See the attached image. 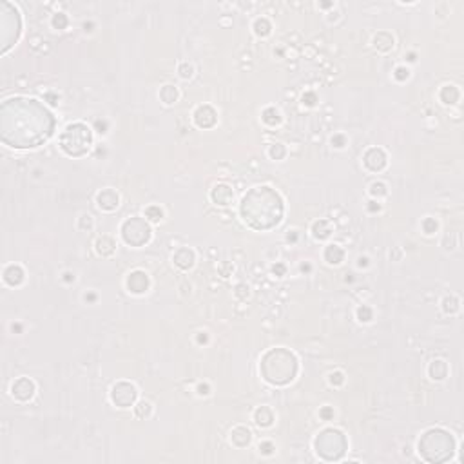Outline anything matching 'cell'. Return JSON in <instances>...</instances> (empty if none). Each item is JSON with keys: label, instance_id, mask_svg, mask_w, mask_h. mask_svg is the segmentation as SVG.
<instances>
[{"label": "cell", "instance_id": "cell-44", "mask_svg": "<svg viewBox=\"0 0 464 464\" xmlns=\"http://www.w3.org/2000/svg\"><path fill=\"white\" fill-rule=\"evenodd\" d=\"M234 294H236V297H238V299H241V301H245L247 297L250 296V288H249V286H247V285H243V283H241V285H238V286H236Z\"/></svg>", "mask_w": 464, "mask_h": 464}, {"label": "cell", "instance_id": "cell-2", "mask_svg": "<svg viewBox=\"0 0 464 464\" xmlns=\"http://www.w3.org/2000/svg\"><path fill=\"white\" fill-rule=\"evenodd\" d=\"M285 214L283 198L269 185H256L240 202V216L252 230H270L278 227Z\"/></svg>", "mask_w": 464, "mask_h": 464}, {"label": "cell", "instance_id": "cell-9", "mask_svg": "<svg viewBox=\"0 0 464 464\" xmlns=\"http://www.w3.org/2000/svg\"><path fill=\"white\" fill-rule=\"evenodd\" d=\"M138 399V390L133 383L129 381H118L111 388V401L118 408H131L136 404Z\"/></svg>", "mask_w": 464, "mask_h": 464}, {"label": "cell", "instance_id": "cell-46", "mask_svg": "<svg viewBox=\"0 0 464 464\" xmlns=\"http://www.w3.org/2000/svg\"><path fill=\"white\" fill-rule=\"evenodd\" d=\"M272 274H276L278 278H283V276L286 274L285 263H276V265H272Z\"/></svg>", "mask_w": 464, "mask_h": 464}, {"label": "cell", "instance_id": "cell-33", "mask_svg": "<svg viewBox=\"0 0 464 464\" xmlns=\"http://www.w3.org/2000/svg\"><path fill=\"white\" fill-rule=\"evenodd\" d=\"M421 229H423V232H425L426 236L435 234L437 230H439V221H437L435 218H431V216H426V218L421 221Z\"/></svg>", "mask_w": 464, "mask_h": 464}, {"label": "cell", "instance_id": "cell-41", "mask_svg": "<svg viewBox=\"0 0 464 464\" xmlns=\"http://www.w3.org/2000/svg\"><path fill=\"white\" fill-rule=\"evenodd\" d=\"M328 383L332 386H341L343 383H345V374H343L341 370H336V372H332V374L328 375Z\"/></svg>", "mask_w": 464, "mask_h": 464}, {"label": "cell", "instance_id": "cell-8", "mask_svg": "<svg viewBox=\"0 0 464 464\" xmlns=\"http://www.w3.org/2000/svg\"><path fill=\"white\" fill-rule=\"evenodd\" d=\"M120 232H122L123 241L129 247H135V249L145 247L152 238L151 225L145 218H140V216H133V218L125 219L122 223Z\"/></svg>", "mask_w": 464, "mask_h": 464}, {"label": "cell", "instance_id": "cell-40", "mask_svg": "<svg viewBox=\"0 0 464 464\" xmlns=\"http://www.w3.org/2000/svg\"><path fill=\"white\" fill-rule=\"evenodd\" d=\"M257 450H259L261 455H272V453L276 452V444L272 441H261L259 446H257Z\"/></svg>", "mask_w": 464, "mask_h": 464}, {"label": "cell", "instance_id": "cell-55", "mask_svg": "<svg viewBox=\"0 0 464 464\" xmlns=\"http://www.w3.org/2000/svg\"><path fill=\"white\" fill-rule=\"evenodd\" d=\"M47 100H51L49 104H53V106H56V104H58V102H56L58 98H56L55 95H47Z\"/></svg>", "mask_w": 464, "mask_h": 464}, {"label": "cell", "instance_id": "cell-50", "mask_svg": "<svg viewBox=\"0 0 464 464\" xmlns=\"http://www.w3.org/2000/svg\"><path fill=\"white\" fill-rule=\"evenodd\" d=\"M96 129H98V133H100V135H106V133H107V123L102 122V120H96Z\"/></svg>", "mask_w": 464, "mask_h": 464}, {"label": "cell", "instance_id": "cell-10", "mask_svg": "<svg viewBox=\"0 0 464 464\" xmlns=\"http://www.w3.org/2000/svg\"><path fill=\"white\" fill-rule=\"evenodd\" d=\"M125 285H127V290L131 292V294L142 296V294L149 292V288H151V278H149V274H147L145 270L136 269L127 276Z\"/></svg>", "mask_w": 464, "mask_h": 464}, {"label": "cell", "instance_id": "cell-52", "mask_svg": "<svg viewBox=\"0 0 464 464\" xmlns=\"http://www.w3.org/2000/svg\"><path fill=\"white\" fill-rule=\"evenodd\" d=\"M357 265L361 267V269H364V267H368V265H370V259H368L366 256H364V257L361 256V257L357 259Z\"/></svg>", "mask_w": 464, "mask_h": 464}, {"label": "cell", "instance_id": "cell-43", "mask_svg": "<svg viewBox=\"0 0 464 464\" xmlns=\"http://www.w3.org/2000/svg\"><path fill=\"white\" fill-rule=\"evenodd\" d=\"M301 102H303V106L314 107L316 104H318V95H316L314 91H307V93L301 96Z\"/></svg>", "mask_w": 464, "mask_h": 464}, {"label": "cell", "instance_id": "cell-53", "mask_svg": "<svg viewBox=\"0 0 464 464\" xmlns=\"http://www.w3.org/2000/svg\"><path fill=\"white\" fill-rule=\"evenodd\" d=\"M64 280L68 281V283H71V281H74V274H71V272H66V274H64Z\"/></svg>", "mask_w": 464, "mask_h": 464}, {"label": "cell", "instance_id": "cell-35", "mask_svg": "<svg viewBox=\"0 0 464 464\" xmlns=\"http://www.w3.org/2000/svg\"><path fill=\"white\" fill-rule=\"evenodd\" d=\"M267 152H269L270 160L280 162V160H283L286 156V147L283 143H272V145H269V151Z\"/></svg>", "mask_w": 464, "mask_h": 464}, {"label": "cell", "instance_id": "cell-47", "mask_svg": "<svg viewBox=\"0 0 464 464\" xmlns=\"http://www.w3.org/2000/svg\"><path fill=\"white\" fill-rule=\"evenodd\" d=\"M196 392H198V395L207 397L209 393H211V385H209V383H200L198 388H196Z\"/></svg>", "mask_w": 464, "mask_h": 464}, {"label": "cell", "instance_id": "cell-37", "mask_svg": "<svg viewBox=\"0 0 464 464\" xmlns=\"http://www.w3.org/2000/svg\"><path fill=\"white\" fill-rule=\"evenodd\" d=\"M78 230H82V232H89V230H93V227H95V223H93V216L87 213H84L82 216L78 218Z\"/></svg>", "mask_w": 464, "mask_h": 464}, {"label": "cell", "instance_id": "cell-20", "mask_svg": "<svg viewBox=\"0 0 464 464\" xmlns=\"http://www.w3.org/2000/svg\"><path fill=\"white\" fill-rule=\"evenodd\" d=\"M274 412H272V408L270 406H257L256 412H254V423H256L259 428H270V426L274 425Z\"/></svg>", "mask_w": 464, "mask_h": 464}, {"label": "cell", "instance_id": "cell-13", "mask_svg": "<svg viewBox=\"0 0 464 464\" xmlns=\"http://www.w3.org/2000/svg\"><path fill=\"white\" fill-rule=\"evenodd\" d=\"M363 163L364 167L372 171V173H381L388 165V156L381 147H370L368 151L363 154Z\"/></svg>", "mask_w": 464, "mask_h": 464}, {"label": "cell", "instance_id": "cell-5", "mask_svg": "<svg viewBox=\"0 0 464 464\" xmlns=\"http://www.w3.org/2000/svg\"><path fill=\"white\" fill-rule=\"evenodd\" d=\"M58 145L68 156L82 158L89 152L91 145H93V131L84 122L69 123L60 133Z\"/></svg>", "mask_w": 464, "mask_h": 464}, {"label": "cell", "instance_id": "cell-25", "mask_svg": "<svg viewBox=\"0 0 464 464\" xmlns=\"http://www.w3.org/2000/svg\"><path fill=\"white\" fill-rule=\"evenodd\" d=\"M332 232H334V229H332V223H330L328 219H318V221L312 223V236L316 240L319 241L326 240V238L332 236Z\"/></svg>", "mask_w": 464, "mask_h": 464}, {"label": "cell", "instance_id": "cell-18", "mask_svg": "<svg viewBox=\"0 0 464 464\" xmlns=\"http://www.w3.org/2000/svg\"><path fill=\"white\" fill-rule=\"evenodd\" d=\"M95 250L98 256L102 257H109L112 256L114 252H116V240L112 238V236H100V238H96L95 241Z\"/></svg>", "mask_w": 464, "mask_h": 464}, {"label": "cell", "instance_id": "cell-15", "mask_svg": "<svg viewBox=\"0 0 464 464\" xmlns=\"http://www.w3.org/2000/svg\"><path fill=\"white\" fill-rule=\"evenodd\" d=\"M211 200H213V203L218 205V207H227V205H230L232 200H234V190L227 183H216L213 189H211Z\"/></svg>", "mask_w": 464, "mask_h": 464}, {"label": "cell", "instance_id": "cell-39", "mask_svg": "<svg viewBox=\"0 0 464 464\" xmlns=\"http://www.w3.org/2000/svg\"><path fill=\"white\" fill-rule=\"evenodd\" d=\"M393 78L397 82H406L410 78V69L406 66H397L395 71H393Z\"/></svg>", "mask_w": 464, "mask_h": 464}, {"label": "cell", "instance_id": "cell-30", "mask_svg": "<svg viewBox=\"0 0 464 464\" xmlns=\"http://www.w3.org/2000/svg\"><path fill=\"white\" fill-rule=\"evenodd\" d=\"M135 415L138 419H149L152 415V404L149 401H138L135 404Z\"/></svg>", "mask_w": 464, "mask_h": 464}, {"label": "cell", "instance_id": "cell-38", "mask_svg": "<svg viewBox=\"0 0 464 464\" xmlns=\"http://www.w3.org/2000/svg\"><path fill=\"white\" fill-rule=\"evenodd\" d=\"M178 74L183 80L192 78V76H194V66L189 64V62H181V64L178 66Z\"/></svg>", "mask_w": 464, "mask_h": 464}, {"label": "cell", "instance_id": "cell-28", "mask_svg": "<svg viewBox=\"0 0 464 464\" xmlns=\"http://www.w3.org/2000/svg\"><path fill=\"white\" fill-rule=\"evenodd\" d=\"M252 29H254V35H256V36L265 38V36H269V35L272 33V24H270V20L267 17H259L254 20Z\"/></svg>", "mask_w": 464, "mask_h": 464}, {"label": "cell", "instance_id": "cell-26", "mask_svg": "<svg viewBox=\"0 0 464 464\" xmlns=\"http://www.w3.org/2000/svg\"><path fill=\"white\" fill-rule=\"evenodd\" d=\"M158 96H160V100H162L165 106H173V104H176V102H178L179 91H178V87H176V85L165 84V85H162V89H160Z\"/></svg>", "mask_w": 464, "mask_h": 464}, {"label": "cell", "instance_id": "cell-57", "mask_svg": "<svg viewBox=\"0 0 464 464\" xmlns=\"http://www.w3.org/2000/svg\"><path fill=\"white\" fill-rule=\"evenodd\" d=\"M417 58H415V53H410L408 55V62H415Z\"/></svg>", "mask_w": 464, "mask_h": 464}, {"label": "cell", "instance_id": "cell-49", "mask_svg": "<svg viewBox=\"0 0 464 464\" xmlns=\"http://www.w3.org/2000/svg\"><path fill=\"white\" fill-rule=\"evenodd\" d=\"M232 270H234V267H232L230 263H227V265L223 263V265L219 267V272H221V276H223V278H227V276H229V272H232Z\"/></svg>", "mask_w": 464, "mask_h": 464}, {"label": "cell", "instance_id": "cell-34", "mask_svg": "<svg viewBox=\"0 0 464 464\" xmlns=\"http://www.w3.org/2000/svg\"><path fill=\"white\" fill-rule=\"evenodd\" d=\"M368 192L372 198H385L386 194H388V187H386V183H383V181H374V183H370L368 187Z\"/></svg>", "mask_w": 464, "mask_h": 464}, {"label": "cell", "instance_id": "cell-17", "mask_svg": "<svg viewBox=\"0 0 464 464\" xmlns=\"http://www.w3.org/2000/svg\"><path fill=\"white\" fill-rule=\"evenodd\" d=\"M26 280V272L20 265H7L4 269V283L9 286H20Z\"/></svg>", "mask_w": 464, "mask_h": 464}, {"label": "cell", "instance_id": "cell-1", "mask_svg": "<svg viewBox=\"0 0 464 464\" xmlns=\"http://www.w3.org/2000/svg\"><path fill=\"white\" fill-rule=\"evenodd\" d=\"M55 116L36 98L11 96L0 106V138L11 149H36L55 131Z\"/></svg>", "mask_w": 464, "mask_h": 464}, {"label": "cell", "instance_id": "cell-16", "mask_svg": "<svg viewBox=\"0 0 464 464\" xmlns=\"http://www.w3.org/2000/svg\"><path fill=\"white\" fill-rule=\"evenodd\" d=\"M174 265L181 270H190L196 263V254L190 247H179L178 250L173 254Z\"/></svg>", "mask_w": 464, "mask_h": 464}, {"label": "cell", "instance_id": "cell-14", "mask_svg": "<svg viewBox=\"0 0 464 464\" xmlns=\"http://www.w3.org/2000/svg\"><path fill=\"white\" fill-rule=\"evenodd\" d=\"M96 205L104 213H112L120 207V194L111 187H106L96 194Z\"/></svg>", "mask_w": 464, "mask_h": 464}, {"label": "cell", "instance_id": "cell-32", "mask_svg": "<svg viewBox=\"0 0 464 464\" xmlns=\"http://www.w3.org/2000/svg\"><path fill=\"white\" fill-rule=\"evenodd\" d=\"M356 318H357L359 323H370L374 319V310L368 305H359L356 308Z\"/></svg>", "mask_w": 464, "mask_h": 464}, {"label": "cell", "instance_id": "cell-31", "mask_svg": "<svg viewBox=\"0 0 464 464\" xmlns=\"http://www.w3.org/2000/svg\"><path fill=\"white\" fill-rule=\"evenodd\" d=\"M145 219L151 223H160L163 219V209L160 205H149L145 209Z\"/></svg>", "mask_w": 464, "mask_h": 464}, {"label": "cell", "instance_id": "cell-56", "mask_svg": "<svg viewBox=\"0 0 464 464\" xmlns=\"http://www.w3.org/2000/svg\"><path fill=\"white\" fill-rule=\"evenodd\" d=\"M310 269H312V267H310L308 263H303V265H301V270H303V272H310Z\"/></svg>", "mask_w": 464, "mask_h": 464}, {"label": "cell", "instance_id": "cell-21", "mask_svg": "<svg viewBox=\"0 0 464 464\" xmlns=\"http://www.w3.org/2000/svg\"><path fill=\"white\" fill-rule=\"evenodd\" d=\"M372 45H374V47L379 51V53H388V51L393 49L395 40H393V36H392L388 31H379L377 35H374V38H372Z\"/></svg>", "mask_w": 464, "mask_h": 464}, {"label": "cell", "instance_id": "cell-7", "mask_svg": "<svg viewBox=\"0 0 464 464\" xmlns=\"http://www.w3.org/2000/svg\"><path fill=\"white\" fill-rule=\"evenodd\" d=\"M22 33L20 11L9 2H0V51L7 53Z\"/></svg>", "mask_w": 464, "mask_h": 464}, {"label": "cell", "instance_id": "cell-48", "mask_svg": "<svg viewBox=\"0 0 464 464\" xmlns=\"http://www.w3.org/2000/svg\"><path fill=\"white\" fill-rule=\"evenodd\" d=\"M196 341H198V345H207V343H209V334H207V332H198Z\"/></svg>", "mask_w": 464, "mask_h": 464}, {"label": "cell", "instance_id": "cell-19", "mask_svg": "<svg viewBox=\"0 0 464 464\" xmlns=\"http://www.w3.org/2000/svg\"><path fill=\"white\" fill-rule=\"evenodd\" d=\"M230 442L236 448H247L252 442V431L247 426H236L234 430L230 431Z\"/></svg>", "mask_w": 464, "mask_h": 464}, {"label": "cell", "instance_id": "cell-4", "mask_svg": "<svg viewBox=\"0 0 464 464\" xmlns=\"http://www.w3.org/2000/svg\"><path fill=\"white\" fill-rule=\"evenodd\" d=\"M417 452L421 459L430 464H442L455 455V439L444 428H428L419 437Z\"/></svg>", "mask_w": 464, "mask_h": 464}, {"label": "cell", "instance_id": "cell-24", "mask_svg": "<svg viewBox=\"0 0 464 464\" xmlns=\"http://www.w3.org/2000/svg\"><path fill=\"white\" fill-rule=\"evenodd\" d=\"M428 375L433 381H444L448 377V363L444 359H433L428 366Z\"/></svg>", "mask_w": 464, "mask_h": 464}, {"label": "cell", "instance_id": "cell-6", "mask_svg": "<svg viewBox=\"0 0 464 464\" xmlns=\"http://www.w3.org/2000/svg\"><path fill=\"white\" fill-rule=\"evenodd\" d=\"M314 450L321 461L336 463L345 457L348 450V439L337 428H324L314 439Z\"/></svg>", "mask_w": 464, "mask_h": 464}, {"label": "cell", "instance_id": "cell-11", "mask_svg": "<svg viewBox=\"0 0 464 464\" xmlns=\"http://www.w3.org/2000/svg\"><path fill=\"white\" fill-rule=\"evenodd\" d=\"M35 392H36V385H35V381L29 379V377H18L11 385V395H13V399H17L18 403H28V401H31L35 397Z\"/></svg>", "mask_w": 464, "mask_h": 464}, {"label": "cell", "instance_id": "cell-27", "mask_svg": "<svg viewBox=\"0 0 464 464\" xmlns=\"http://www.w3.org/2000/svg\"><path fill=\"white\" fill-rule=\"evenodd\" d=\"M261 120L265 125H269V127H278L281 123V112L276 109V107H265L261 112Z\"/></svg>", "mask_w": 464, "mask_h": 464}, {"label": "cell", "instance_id": "cell-51", "mask_svg": "<svg viewBox=\"0 0 464 464\" xmlns=\"http://www.w3.org/2000/svg\"><path fill=\"white\" fill-rule=\"evenodd\" d=\"M368 211H370V213H379V211H381V205H379L377 202H375V200H372V202L368 203Z\"/></svg>", "mask_w": 464, "mask_h": 464}, {"label": "cell", "instance_id": "cell-29", "mask_svg": "<svg viewBox=\"0 0 464 464\" xmlns=\"http://www.w3.org/2000/svg\"><path fill=\"white\" fill-rule=\"evenodd\" d=\"M442 312L448 314V316H453V314L459 312V308H461V299H459L457 296H446L444 299H442Z\"/></svg>", "mask_w": 464, "mask_h": 464}, {"label": "cell", "instance_id": "cell-23", "mask_svg": "<svg viewBox=\"0 0 464 464\" xmlns=\"http://www.w3.org/2000/svg\"><path fill=\"white\" fill-rule=\"evenodd\" d=\"M323 257L328 265H339V263H343V259H345V250H343L341 245L330 243V245L324 247Z\"/></svg>", "mask_w": 464, "mask_h": 464}, {"label": "cell", "instance_id": "cell-22", "mask_svg": "<svg viewBox=\"0 0 464 464\" xmlns=\"http://www.w3.org/2000/svg\"><path fill=\"white\" fill-rule=\"evenodd\" d=\"M439 100H441L444 106H455V104L461 100V91H459L457 85H453V84L442 85L441 91H439Z\"/></svg>", "mask_w": 464, "mask_h": 464}, {"label": "cell", "instance_id": "cell-12", "mask_svg": "<svg viewBox=\"0 0 464 464\" xmlns=\"http://www.w3.org/2000/svg\"><path fill=\"white\" fill-rule=\"evenodd\" d=\"M192 120L200 129H213L218 123V111L209 104L198 106L192 112Z\"/></svg>", "mask_w": 464, "mask_h": 464}, {"label": "cell", "instance_id": "cell-42", "mask_svg": "<svg viewBox=\"0 0 464 464\" xmlns=\"http://www.w3.org/2000/svg\"><path fill=\"white\" fill-rule=\"evenodd\" d=\"M330 143H332V147H336V149H345V147H347V136L341 135V133H337V135H334L330 138Z\"/></svg>", "mask_w": 464, "mask_h": 464}, {"label": "cell", "instance_id": "cell-36", "mask_svg": "<svg viewBox=\"0 0 464 464\" xmlns=\"http://www.w3.org/2000/svg\"><path fill=\"white\" fill-rule=\"evenodd\" d=\"M51 26L55 29H58V31H64V29L69 26L68 15H66V13H55L53 18H51Z\"/></svg>", "mask_w": 464, "mask_h": 464}, {"label": "cell", "instance_id": "cell-3", "mask_svg": "<svg viewBox=\"0 0 464 464\" xmlns=\"http://www.w3.org/2000/svg\"><path fill=\"white\" fill-rule=\"evenodd\" d=\"M297 372H299V361L296 354L288 348H270L269 352L263 354L259 361V374L263 381H267L272 386L290 385L296 379Z\"/></svg>", "mask_w": 464, "mask_h": 464}, {"label": "cell", "instance_id": "cell-54", "mask_svg": "<svg viewBox=\"0 0 464 464\" xmlns=\"http://www.w3.org/2000/svg\"><path fill=\"white\" fill-rule=\"evenodd\" d=\"M84 299H85V301H91V303H93V301L96 299V294H85Z\"/></svg>", "mask_w": 464, "mask_h": 464}, {"label": "cell", "instance_id": "cell-45", "mask_svg": "<svg viewBox=\"0 0 464 464\" xmlns=\"http://www.w3.org/2000/svg\"><path fill=\"white\" fill-rule=\"evenodd\" d=\"M319 417L323 421H332L334 419V408L332 406H323V408L319 410Z\"/></svg>", "mask_w": 464, "mask_h": 464}]
</instances>
